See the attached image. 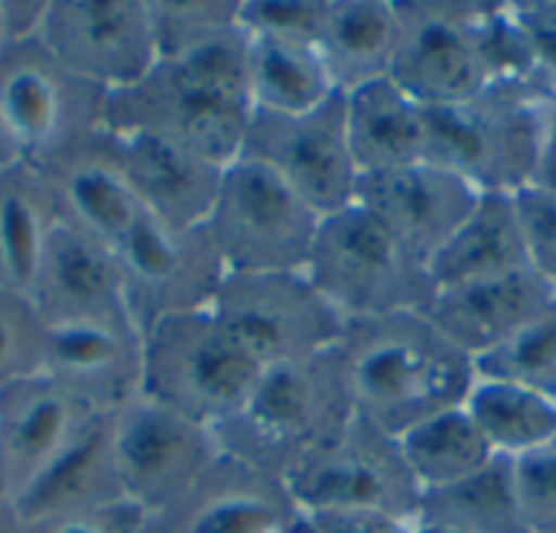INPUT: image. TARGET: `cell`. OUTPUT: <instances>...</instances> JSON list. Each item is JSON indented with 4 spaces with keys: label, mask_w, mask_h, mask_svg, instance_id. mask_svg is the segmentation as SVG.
I'll use <instances>...</instances> for the list:
<instances>
[{
    "label": "cell",
    "mask_w": 556,
    "mask_h": 533,
    "mask_svg": "<svg viewBox=\"0 0 556 533\" xmlns=\"http://www.w3.org/2000/svg\"><path fill=\"white\" fill-rule=\"evenodd\" d=\"M143 524H147L143 511H137L127 502H111V505H101L91 511L55 518L49 524H39V528L23 533H143Z\"/></svg>",
    "instance_id": "40"
},
{
    "label": "cell",
    "mask_w": 556,
    "mask_h": 533,
    "mask_svg": "<svg viewBox=\"0 0 556 533\" xmlns=\"http://www.w3.org/2000/svg\"><path fill=\"white\" fill-rule=\"evenodd\" d=\"M29 296L49 326H137L114 251L68 218H59Z\"/></svg>",
    "instance_id": "16"
},
{
    "label": "cell",
    "mask_w": 556,
    "mask_h": 533,
    "mask_svg": "<svg viewBox=\"0 0 556 533\" xmlns=\"http://www.w3.org/2000/svg\"><path fill=\"white\" fill-rule=\"evenodd\" d=\"M293 508L378 511L414 521L420 488L394 436L358 420L329 446L296 462L280 479Z\"/></svg>",
    "instance_id": "11"
},
{
    "label": "cell",
    "mask_w": 556,
    "mask_h": 533,
    "mask_svg": "<svg viewBox=\"0 0 556 533\" xmlns=\"http://www.w3.org/2000/svg\"><path fill=\"white\" fill-rule=\"evenodd\" d=\"M59 218L55 189L39 166L16 160L0 169V287L33 293Z\"/></svg>",
    "instance_id": "27"
},
{
    "label": "cell",
    "mask_w": 556,
    "mask_h": 533,
    "mask_svg": "<svg viewBox=\"0 0 556 533\" xmlns=\"http://www.w3.org/2000/svg\"><path fill=\"white\" fill-rule=\"evenodd\" d=\"M476 378L518 384L556 401V300L498 348L472 361Z\"/></svg>",
    "instance_id": "33"
},
{
    "label": "cell",
    "mask_w": 556,
    "mask_h": 533,
    "mask_svg": "<svg viewBox=\"0 0 556 533\" xmlns=\"http://www.w3.org/2000/svg\"><path fill=\"white\" fill-rule=\"evenodd\" d=\"M414 533H469V531H456V528H437V524H414Z\"/></svg>",
    "instance_id": "44"
},
{
    "label": "cell",
    "mask_w": 556,
    "mask_h": 533,
    "mask_svg": "<svg viewBox=\"0 0 556 533\" xmlns=\"http://www.w3.org/2000/svg\"><path fill=\"white\" fill-rule=\"evenodd\" d=\"M55 381L29 378L0 391V502L3 508L59 456L91 417Z\"/></svg>",
    "instance_id": "19"
},
{
    "label": "cell",
    "mask_w": 556,
    "mask_h": 533,
    "mask_svg": "<svg viewBox=\"0 0 556 533\" xmlns=\"http://www.w3.org/2000/svg\"><path fill=\"white\" fill-rule=\"evenodd\" d=\"M280 533H414V521L378 511H309L293 508Z\"/></svg>",
    "instance_id": "39"
},
{
    "label": "cell",
    "mask_w": 556,
    "mask_h": 533,
    "mask_svg": "<svg viewBox=\"0 0 556 533\" xmlns=\"http://www.w3.org/2000/svg\"><path fill=\"white\" fill-rule=\"evenodd\" d=\"M111 453L121 498L147 518L179 505L225 456L215 430L143 394L111 414Z\"/></svg>",
    "instance_id": "9"
},
{
    "label": "cell",
    "mask_w": 556,
    "mask_h": 533,
    "mask_svg": "<svg viewBox=\"0 0 556 533\" xmlns=\"http://www.w3.org/2000/svg\"><path fill=\"white\" fill-rule=\"evenodd\" d=\"M108 94L65 68L39 36L0 46V120L20 160L49 169L104 130Z\"/></svg>",
    "instance_id": "8"
},
{
    "label": "cell",
    "mask_w": 556,
    "mask_h": 533,
    "mask_svg": "<svg viewBox=\"0 0 556 533\" xmlns=\"http://www.w3.org/2000/svg\"><path fill=\"white\" fill-rule=\"evenodd\" d=\"M290 511L277 479L222 456L179 505L147 518L143 533H280Z\"/></svg>",
    "instance_id": "24"
},
{
    "label": "cell",
    "mask_w": 556,
    "mask_h": 533,
    "mask_svg": "<svg viewBox=\"0 0 556 533\" xmlns=\"http://www.w3.org/2000/svg\"><path fill=\"white\" fill-rule=\"evenodd\" d=\"M111 502H124L111 453V414H91L59 456L7 505V511L20 531H33Z\"/></svg>",
    "instance_id": "21"
},
{
    "label": "cell",
    "mask_w": 556,
    "mask_h": 533,
    "mask_svg": "<svg viewBox=\"0 0 556 533\" xmlns=\"http://www.w3.org/2000/svg\"><path fill=\"white\" fill-rule=\"evenodd\" d=\"M534 186L547 189L556 195V107L547 120V134H544V147H541V163H538V176Z\"/></svg>",
    "instance_id": "42"
},
{
    "label": "cell",
    "mask_w": 556,
    "mask_h": 533,
    "mask_svg": "<svg viewBox=\"0 0 556 533\" xmlns=\"http://www.w3.org/2000/svg\"><path fill=\"white\" fill-rule=\"evenodd\" d=\"M36 36L104 94L130 88L160 59L147 0H46Z\"/></svg>",
    "instance_id": "15"
},
{
    "label": "cell",
    "mask_w": 556,
    "mask_h": 533,
    "mask_svg": "<svg viewBox=\"0 0 556 533\" xmlns=\"http://www.w3.org/2000/svg\"><path fill=\"white\" fill-rule=\"evenodd\" d=\"M326 13H329V0H261V3H241V29L287 36V39H303V42H316L319 46Z\"/></svg>",
    "instance_id": "37"
},
{
    "label": "cell",
    "mask_w": 556,
    "mask_h": 533,
    "mask_svg": "<svg viewBox=\"0 0 556 533\" xmlns=\"http://www.w3.org/2000/svg\"><path fill=\"white\" fill-rule=\"evenodd\" d=\"M414 524L469 533H531L515 488V462L495 459L450 488L424 492Z\"/></svg>",
    "instance_id": "30"
},
{
    "label": "cell",
    "mask_w": 556,
    "mask_h": 533,
    "mask_svg": "<svg viewBox=\"0 0 556 533\" xmlns=\"http://www.w3.org/2000/svg\"><path fill=\"white\" fill-rule=\"evenodd\" d=\"M511 10L547 88L556 94V3H511Z\"/></svg>",
    "instance_id": "41"
},
{
    "label": "cell",
    "mask_w": 556,
    "mask_h": 533,
    "mask_svg": "<svg viewBox=\"0 0 556 533\" xmlns=\"http://www.w3.org/2000/svg\"><path fill=\"white\" fill-rule=\"evenodd\" d=\"M7 42V36H3V23H0V46Z\"/></svg>",
    "instance_id": "45"
},
{
    "label": "cell",
    "mask_w": 556,
    "mask_h": 533,
    "mask_svg": "<svg viewBox=\"0 0 556 533\" xmlns=\"http://www.w3.org/2000/svg\"><path fill=\"white\" fill-rule=\"evenodd\" d=\"M46 378L94 414H114L140 394L143 332L137 326H49Z\"/></svg>",
    "instance_id": "18"
},
{
    "label": "cell",
    "mask_w": 556,
    "mask_h": 533,
    "mask_svg": "<svg viewBox=\"0 0 556 533\" xmlns=\"http://www.w3.org/2000/svg\"><path fill=\"white\" fill-rule=\"evenodd\" d=\"M114 261L140 332L160 319L208 309L228 274L205 228L176 231L150 215L121 238Z\"/></svg>",
    "instance_id": "14"
},
{
    "label": "cell",
    "mask_w": 556,
    "mask_h": 533,
    "mask_svg": "<svg viewBox=\"0 0 556 533\" xmlns=\"http://www.w3.org/2000/svg\"><path fill=\"white\" fill-rule=\"evenodd\" d=\"M358 420L401 436L427 417L463 407L476 365L424 313L349 322L339 345Z\"/></svg>",
    "instance_id": "2"
},
{
    "label": "cell",
    "mask_w": 556,
    "mask_h": 533,
    "mask_svg": "<svg viewBox=\"0 0 556 533\" xmlns=\"http://www.w3.org/2000/svg\"><path fill=\"white\" fill-rule=\"evenodd\" d=\"M117 137L124 150L127 182L143 215L176 231L205 228L212 205L218 199L225 166L150 134H117Z\"/></svg>",
    "instance_id": "23"
},
{
    "label": "cell",
    "mask_w": 556,
    "mask_h": 533,
    "mask_svg": "<svg viewBox=\"0 0 556 533\" xmlns=\"http://www.w3.org/2000/svg\"><path fill=\"white\" fill-rule=\"evenodd\" d=\"M42 173L55 189L62 218H68L111 251L143 215L127 182L121 137L108 127L78 143L72 153H65Z\"/></svg>",
    "instance_id": "22"
},
{
    "label": "cell",
    "mask_w": 556,
    "mask_h": 533,
    "mask_svg": "<svg viewBox=\"0 0 556 533\" xmlns=\"http://www.w3.org/2000/svg\"><path fill=\"white\" fill-rule=\"evenodd\" d=\"M515 488L531 533H556V443L515 459Z\"/></svg>",
    "instance_id": "38"
},
{
    "label": "cell",
    "mask_w": 556,
    "mask_h": 533,
    "mask_svg": "<svg viewBox=\"0 0 556 533\" xmlns=\"http://www.w3.org/2000/svg\"><path fill=\"white\" fill-rule=\"evenodd\" d=\"M261 375L264 368L212 309L143 329L140 394L215 433L241 414Z\"/></svg>",
    "instance_id": "4"
},
{
    "label": "cell",
    "mask_w": 556,
    "mask_h": 533,
    "mask_svg": "<svg viewBox=\"0 0 556 533\" xmlns=\"http://www.w3.org/2000/svg\"><path fill=\"white\" fill-rule=\"evenodd\" d=\"M345 124L362 176L427 160V107L391 78L349 91Z\"/></svg>",
    "instance_id": "25"
},
{
    "label": "cell",
    "mask_w": 556,
    "mask_h": 533,
    "mask_svg": "<svg viewBox=\"0 0 556 533\" xmlns=\"http://www.w3.org/2000/svg\"><path fill=\"white\" fill-rule=\"evenodd\" d=\"M241 156L277 173L323 218L358 202L362 169L349 143L345 94L306 114L254 111Z\"/></svg>",
    "instance_id": "12"
},
{
    "label": "cell",
    "mask_w": 556,
    "mask_h": 533,
    "mask_svg": "<svg viewBox=\"0 0 556 533\" xmlns=\"http://www.w3.org/2000/svg\"><path fill=\"white\" fill-rule=\"evenodd\" d=\"M554 107V98L515 85H489L466 104L427 107V163L479 192H518L538 176Z\"/></svg>",
    "instance_id": "5"
},
{
    "label": "cell",
    "mask_w": 556,
    "mask_h": 533,
    "mask_svg": "<svg viewBox=\"0 0 556 533\" xmlns=\"http://www.w3.org/2000/svg\"><path fill=\"white\" fill-rule=\"evenodd\" d=\"M556 300V287L531 267L437 290L424 316L472 361L498 348Z\"/></svg>",
    "instance_id": "20"
},
{
    "label": "cell",
    "mask_w": 556,
    "mask_h": 533,
    "mask_svg": "<svg viewBox=\"0 0 556 533\" xmlns=\"http://www.w3.org/2000/svg\"><path fill=\"white\" fill-rule=\"evenodd\" d=\"M355 417L345 365L336 348L264 368L241 414L215 436L228 459L280 482L296 462L336 443Z\"/></svg>",
    "instance_id": "3"
},
{
    "label": "cell",
    "mask_w": 556,
    "mask_h": 533,
    "mask_svg": "<svg viewBox=\"0 0 556 533\" xmlns=\"http://www.w3.org/2000/svg\"><path fill=\"white\" fill-rule=\"evenodd\" d=\"M156 36V55L169 59L189 52L235 26H241V3L228 0H147Z\"/></svg>",
    "instance_id": "35"
},
{
    "label": "cell",
    "mask_w": 556,
    "mask_h": 533,
    "mask_svg": "<svg viewBox=\"0 0 556 533\" xmlns=\"http://www.w3.org/2000/svg\"><path fill=\"white\" fill-rule=\"evenodd\" d=\"M49 322L33 296L0 287V391L46 375Z\"/></svg>",
    "instance_id": "34"
},
{
    "label": "cell",
    "mask_w": 556,
    "mask_h": 533,
    "mask_svg": "<svg viewBox=\"0 0 556 533\" xmlns=\"http://www.w3.org/2000/svg\"><path fill=\"white\" fill-rule=\"evenodd\" d=\"M466 414L498 459H525L556 443V401L492 378H476Z\"/></svg>",
    "instance_id": "32"
},
{
    "label": "cell",
    "mask_w": 556,
    "mask_h": 533,
    "mask_svg": "<svg viewBox=\"0 0 556 533\" xmlns=\"http://www.w3.org/2000/svg\"><path fill=\"white\" fill-rule=\"evenodd\" d=\"M479 195L482 192L463 176L427 160L362 176L358 186V205L384 221L427 264L472 212Z\"/></svg>",
    "instance_id": "17"
},
{
    "label": "cell",
    "mask_w": 556,
    "mask_h": 533,
    "mask_svg": "<svg viewBox=\"0 0 556 533\" xmlns=\"http://www.w3.org/2000/svg\"><path fill=\"white\" fill-rule=\"evenodd\" d=\"M511 199L525 234L528 267L556 287V195L531 182L511 192Z\"/></svg>",
    "instance_id": "36"
},
{
    "label": "cell",
    "mask_w": 556,
    "mask_h": 533,
    "mask_svg": "<svg viewBox=\"0 0 556 533\" xmlns=\"http://www.w3.org/2000/svg\"><path fill=\"white\" fill-rule=\"evenodd\" d=\"M401 36L397 3L384 0H329L319 36L323 62L339 94H349L378 78H391Z\"/></svg>",
    "instance_id": "28"
},
{
    "label": "cell",
    "mask_w": 556,
    "mask_h": 533,
    "mask_svg": "<svg viewBox=\"0 0 556 533\" xmlns=\"http://www.w3.org/2000/svg\"><path fill=\"white\" fill-rule=\"evenodd\" d=\"M261 368L336 352L345 319L303 274H225L212 306Z\"/></svg>",
    "instance_id": "10"
},
{
    "label": "cell",
    "mask_w": 556,
    "mask_h": 533,
    "mask_svg": "<svg viewBox=\"0 0 556 533\" xmlns=\"http://www.w3.org/2000/svg\"><path fill=\"white\" fill-rule=\"evenodd\" d=\"M306 277L345 322L424 313L437 293L427 261L358 202L323 218Z\"/></svg>",
    "instance_id": "6"
},
{
    "label": "cell",
    "mask_w": 556,
    "mask_h": 533,
    "mask_svg": "<svg viewBox=\"0 0 556 533\" xmlns=\"http://www.w3.org/2000/svg\"><path fill=\"white\" fill-rule=\"evenodd\" d=\"M525 267L528 251L511 192H482L472 212L427 264L437 290L515 274Z\"/></svg>",
    "instance_id": "26"
},
{
    "label": "cell",
    "mask_w": 556,
    "mask_h": 533,
    "mask_svg": "<svg viewBox=\"0 0 556 533\" xmlns=\"http://www.w3.org/2000/svg\"><path fill=\"white\" fill-rule=\"evenodd\" d=\"M485 3L404 0L391 81L424 107L466 104L489 88L482 55Z\"/></svg>",
    "instance_id": "13"
},
{
    "label": "cell",
    "mask_w": 556,
    "mask_h": 533,
    "mask_svg": "<svg viewBox=\"0 0 556 533\" xmlns=\"http://www.w3.org/2000/svg\"><path fill=\"white\" fill-rule=\"evenodd\" d=\"M323 215L277 173L238 156L222 173L205 231L228 274H303Z\"/></svg>",
    "instance_id": "7"
},
{
    "label": "cell",
    "mask_w": 556,
    "mask_h": 533,
    "mask_svg": "<svg viewBox=\"0 0 556 533\" xmlns=\"http://www.w3.org/2000/svg\"><path fill=\"white\" fill-rule=\"evenodd\" d=\"M397 446L420 495L450 488L498 459L466 407H453L420 420L397 436Z\"/></svg>",
    "instance_id": "31"
},
{
    "label": "cell",
    "mask_w": 556,
    "mask_h": 533,
    "mask_svg": "<svg viewBox=\"0 0 556 533\" xmlns=\"http://www.w3.org/2000/svg\"><path fill=\"white\" fill-rule=\"evenodd\" d=\"M254 107L248 91V36L241 26L156 65L124 91L108 94L104 127L179 143L231 166L248 140Z\"/></svg>",
    "instance_id": "1"
},
{
    "label": "cell",
    "mask_w": 556,
    "mask_h": 533,
    "mask_svg": "<svg viewBox=\"0 0 556 533\" xmlns=\"http://www.w3.org/2000/svg\"><path fill=\"white\" fill-rule=\"evenodd\" d=\"M248 91L257 114H306L336 91L316 42L248 33Z\"/></svg>",
    "instance_id": "29"
},
{
    "label": "cell",
    "mask_w": 556,
    "mask_h": 533,
    "mask_svg": "<svg viewBox=\"0 0 556 533\" xmlns=\"http://www.w3.org/2000/svg\"><path fill=\"white\" fill-rule=\"evenodd\" d=\"M16 160H20V153H16L10 134H7V127H3V120H0V169L10 166V163H16Z\"/></svg>",
    "instance_id": "43"
}]
</instances>
